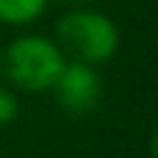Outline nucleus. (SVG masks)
Instances as JSON below:
<instances>
[{"mask_svg":"<svg viewBox=\"0 0 158 158\" xmlns=\"http://www.w3.org/2000/svg\"><path fill=\"white\" fill-rule=\"evenodd\" d=\"M67 57L62 47L44 35H20L2 52V72L10 84L25 94L52 91Z\"/></svg>","mask_w":158,"mask_h":158,"instance_id":"1","label":"nucleus"},{"mask_svg":"<svg viewBox=\"0 0 158 158\" xmlns=\"http://www.w3.org/2000/svg\"><path fill=\"white\" fill-rule=\"evenodd\" d=\"M54 42L67 59L99 67L118 52V27L99 10H69L57 20Z\"/></svg>","mask_w":158,"mask_h":158,"instance_id":"2","label":"nucleus"},{"mask_svg":"<svg viewBox=\"0 0 158 158\" xmlns=\"http://www.w3.org/2000/svg\"><path fill=\"white\" fill-rule=\"evenodd\" d=\"M101 74L96 67L67 59L62 74L57 77L52 91L57 96V104L72 114V116H86L91 114L101 101Z\"/></svg>","mask_w":158,"mask_h":158,"instance_id":"3","label":"nucleus"},{"mask_svg":"<svg viewBox=\"0 0 158 158\" xmlns=\"http://www.w3.org/2000/svg\"><path fill=\"white\" fill-rule=\"evenodd\" d=\"M49 7V0H0V22L25 27L37 22Z\"/></svg>","mask_w":158,"mask_h":158,"instance_id":"4","label":"nucleus"},{"mask_svg":"<svg viewBox=\"0 0 158 158\" xmlns=\"http://www.w3.org/2000/svg\"><path fill=\"white\" fill-rule=\"evenodd\" d=\"M20 114V99L12 89L0 86V126H7Z\"/></svg>","mask_w":158,"mask_h":158,"instance_id":"5","label":"nucleus"},{"mask_svg":"<svg viewBox=\"0 0 158 158\" xmlns=\"http://www.w3.org/2000/svg\"><path fill=\"white\" fill-rule=\"evenodd\" d=\"M62 2H72V5H79V2H89V0H62Z\"/></svg>","mask_w":158,"mask_h":158,"instance_id":"6","label":"nucleus"},{"mask_svg":"<svg viewBox=\"0 0 158 158\" xmlns=\"http://www.w3.org/2000/svg\"><path fill=\"white\" fill-rule=\"evenodd\" d=\"M0 72H2V52H0Z\"/></svg>","mask_w":158,"mask_h":158,"instance_id":"7","label":"nucleus"}]
</instances>
